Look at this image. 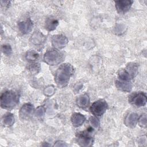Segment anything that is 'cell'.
<instances>
[{
  "label": "cell",
  "instance_id": "1",
  "mask_svg": "<svg viewBox=\"0 0 147 147\" xmlns=\"http://www.w3.org/2000/svg\"><path fill=\"white\" fill-rule=\"evenodd\" d=\"M74 71V67L70 64H61L55 72V82L56 84L61 88L65 87L68 84Z\"/></svg>",
  "mask_w": 147,
  "mask_h": 147
},
{
  "label": "cell",
  "instance_id": "2",
  "mask_svg": "<svg viewBox=\"0 0 147 147\" xmlns=\"http://www.w3.org/2000/svg\"><path fill=\"white\" fill-rule=\"evenodd\" d=\"M20 94L18 92L8 90L6 91L1 96V106L3 109H10L14 107L19 102Z\"/></svg>",
  "mask_w": 147,
  "mask_h": 147
},
{
  "label": "cell",
  "instance_id": "3",
  "mask_svg": "<svg viewBox=\"0 0 147 147\" xmlns=\"http://www.w3.org/2000/svg\"><path fill=\"white\" fill-rule=\"evenodd\" d=\"M64 55L60 51L53 49L48 51L44 56L45 62L50 65H55L61 63L64 60Z\"/></svg>",
  "mask_w": 147,
  "mask_h": 147
},
{
  "label": "cell",
  "instance_id": "4",
  "mask_svg": "<svg viewBox=\"0 0 147 147\" xmlns=\"http://www.w3.org/2000/svg\"><path fill=\"white\" fill-rule=\"evenodd\" d=\"M108 105L103 99L98 100L94 102L91 106L90 109L91 113L95 116H102L107 110Z\"/></svg>",
  "mask_w": 147,
  "mask_h": 147
},
{
  "label": "cell",
  "instance_id": "5",
  "mask_svg": "<svg viewBox=\"0 0 147 147\" xmlns=\"http://www.w3.org/2000/svg\"><path fill=\"white\" fill-rule=\"evenodd\" d=\"M129 101L131 105L139 107L144 106L146 105L147 99L144 93L139 92L131 94L129 96Z\"/></svg>",
  "mask_w": 147,
  "mask_h": 147
},
{
  "label": "cell",
  "instance_id": "6",
  "mask_svg": "<svg viewBox=\"0 0 147 147\" xmlns=\"http://www.w3.org/2000/svg\"><path fill=\"white\" fill-rule=\"evenodd\" d=\"M92 128L89 127L87 131H83L77 134V141L78 143L81 146H88L90 144L93 142V138L90 136V133L92 131Z\"/></svg>",
  "mask_w": 147,
  "mask_h": 147
},
{
  "label": "cell",
  "instance_id": "7",
  "mask_svg": "<svg viewBox=\"0 0 147 147\" xmlns=\"http://www.w3.org/2000/svg\"><path fill=\"white\" fill-rule=\"evenodd\" d=\"M133 1L130 0H119L115 1V8L119 14H125L130 9Z\"/></svg>",
  "mask_w": 147,
  "mask_h": 147
},
{
  "label": "cell",
  "instance_id": "8",
  "mask_svg": "<svg viewBox=\"0 0 147 147\" xmlns=\"http://www.w3.org/2000/svg\"><path fill=\"white\" fill-rule=\"evenodd\" d=\"M68 42V38L63 34L54 35L52 38V44L56 49L64 48L67 44Z\"/></svg>",
  "mask_w": 147,
  "mask_h": 147
},
{
  "label": "cell",
  "instance_id": "9",
  "mask_svg": "<svg viewBox=\"0 0 147 147\" xmlns=\"http://www.w3.org/2000/svg\"><path fill=\"white\" fill-rule=\"evenodd\" d=\"M34 110L33 106L30 103H26L20 109L19 114L22 119H28L33 114Z\"/></svg>",
  "mask_w": 147,
  "mask_h": 147
},
{
  "label": "cell",
  "instance_id": "10",
  "mask_svg": "<svg viewBox=\"0 0 147 147\" xmlns=\"http://www.w3.org/2000/svg\"><path fill=\"white\" fill-rule=\"evenodd\" d=\"M33 26V22L30 18H28L25 21L20 22L18 24V29L23 34H27L30 32Z\"/></svg>",
  "mask_w": 147,
  "mask_h": 147
},
{
  "label": "cell",
  "instance_id": "11",
  "mask_svg": "<svg viewBox=\"0 0 147 147\" xmlns=\"http://www.w3.org/2000/svg\"><path fill=\"white\" fill-rule=\"evenodd\" d=\"M117 88L125 92H130L132 88V84L130 80H125L118 79L115 83Z\"/></svg>",
  "mask_w": 147,
  "mask_h": 147
},
{
  "label": "cell",
  "instance_id": "12",
  "mask_svg": "<svg viewBox=\"0 0 147 147\" xmlns=\"http://www.w3.org/2000/svg\"><path fill=\"white\" fill-rule=\"evenodd\" d=\"M85 120V117L80 113H75L71 117V122L73 125L75 127H78L82 125L84 122Z\"/></svg>",
  "mask_w": 147,
  "mask_h": 147
},
{
  "label": "cell",
  "instance_id": "13",
  "mask_svg": "<svg viewBox=\"0 0 147 147\" xmlns=\"http://www.w3.org/2000/svg\"><path fill=\"white\" fill-rule=\"evenodd\" d=\"M138 121V115L135 113H131L128 115L125 121V124L129 127H134Z\"/></svg>",
  "mask_w": 147,
  "mask_h": 147
},
{
  "label": "cell",
  "instance_id": "14",
  "mask_svg": "<svg viewBox=\"0 0 147 147\" xmlns=\"http://www.w3.org/2000/svg\"><path fill=\"white\" fill-rule=\"evenodd\" d=\"M45 40V36L39 32H35L31 37V42L35 45H41Z\"/></svg>",
  "mask_w": 147,
  "mask_h": 147
},
{
  "label": "cell",
  "instance_id": "15",
  "mask_svg": "<svg viewBox=\"0 0 147 147\" xmlns=\"http://www.w3.org/2000/svg\"><path fill=\"white\" fill-rule=\"evenodd\" d=\"M59 22L57 20L52 18H48L45 21V28L48 31H52L56 28Z\"/></svg>",
  "mask_w": 147,
  "mask_h": 147
},
{
  "label": "cell",
  "instance_id": "16",
  "mask_svg": "<svg viewBox=\"0 0 147 147\" xmlns=\"http://www.w3.org/2000/svg\"><path fill=\"white\" fill-rule=\"evenodd\" d=\"M125 70L129 75L130 78H134L138 73V66L136 64L131 63L127 65Z\"/></svg>",
  "mask_w": 147,
  "mask_h": 147
},
{
  "label": "cell",
  "instance_id": "17",
  "mask_svg": "<svg viewBox=\"0 0 147 147\" xmlns=\"http://www.w3.org/2000/svg\"><path fill=\"white\" fill-rule=\"evenodd\" d=\"M78 105L82 108L88 106L90 103V99L87 94L81 95L78 99Z\"/></svg>",
  "mask_w": 147,
  "mask_h": 147
},
{
  "label": "cell",
  "instance_id": "18",
  "mask_svg": "<svg viewBox=\"0 0 147 147\" xmlns=\"http://www.w3.org/2000/svg\"><path fill=\"white\" fill-rule=\"evenodd\" d=\"M28 65V69L32 74H37L40 70V64L34 61H31Z\"/></svg>",
  "mask_w": 147,
  "mask_h": 147
},
{
  "label": "cell",
  "instance_id": "19",
  "mask_svg": "<svg viewBox=\"0 0 147 147\" xmlns=\"http://www.w3.org/2000/svg\"><path fill=\"white\" fill-rule=\"evenodd\" d=\"M14 122V118L13 114L10 113H7L4 115L3 123L6 126H11Z\"/></svg>",
  "mask_w": 147,
  "mask_h": 147
},
{
  "label": "cell",
  "instance_id": "20",
  "mask_svg": "<svg viewBox=\"0 0 147 147\" xmlns=\"http://www.w3.org/2000/svg\"><path fill=\"white\" fill-rule=\"evenodd\" d=\"M38 56H39V55L36 52H35L34 51H29L28 52H27L26 55V59H28L31 61H34V60L37 59Z\"/></svg>",
  "mask_w": 147,
  "mask_h": 147
},
{
  "label": "cell",
  "instance_id": "21",
  "mask_svg": "<svg viewBox=\"0 0 147 147\" xmlns=\"http://www.w3.org/2000/svg\"><path fill=\"white\" fill-rule=\"evenodd\" d=\"M2 51L5 55H6V56H9L12 53V49L10 45L5 44L2 46Z\"/></svg>",
  "mask_w": 147,
  "mask_h": 147
},
{
  "label": "cell",
  "instance_id": "22",
  "mask_svg": "<svg viewBox=\"0 0 147 147\" xmlns=\"http://www.w3.org/2000/svg\"><path fill=\"white\" fill-rule=\"evenodd\" d=\"M90 123H91V125L95 127H98L99 125V121L98 120V119H96L95 117H91L90 118Z\"/></svg>",
  "mask_w": 147,
  "mask_h": 147
},
{
  "label": "cell",
  "instance_id": "23",
  "mask_svg": "<svg viewBox=\"0 0 147 147\" xmlns=\"http://www.w3.org/2000/svg\"><path fill=\"white\" fill-rule=\"evenodd\" d=\"M140 125L142 126H146V115H142L140 118Z\"/></svg>",
  "mask_w": 147,
  "mask_h": 147
},
{
  "label": "cell",
  "instance_id": "24",
  "mask_svg": "<svg viewBox=\"0 0 147 147\" xmlns=\"http://www.w3.org/2000/svg\"><path fill=\"white\" fill-rule=\"evenodd\" d=\"M44 109L42 107H39L36 111V114L37 116H41L44 114Z\"/></svg>",
  "mask_w": 147,
  "mask_h": 147
}]
</instances>
